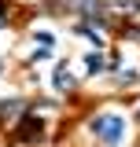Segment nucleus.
<instances>
[{"label": "nucleus", "mask_w": 140, "mask_h": 147, "mask_svg": "<svg viewBox=\"0 0 140 147\" xmlns=\"http://www.w3.org/2000/svg\"><path fill=\"white\" fill-rule=\"evenodd\" d=\"M88 129H92L103 144H122V136H125V121L118 114H100V118H92Z\"/></svg>", "instance_id": "f257e3e1"}, {"label": "nucleus", "mask_w": 140, "mask_h": 147, "mask_svg": "<svg viewBox=\"0 0 140 147\" xmlns=\"http://www.w3.org/2000/svg\"><path fill=\"white\" fill-rule=\"evenodd\" d=\"M41 118H22V125H18V140H22V144H37V140H41Z\"/></svg>", "instance_id": "f03ea898"}, {"label": "nucleus", "mask_w": 140, "mask_h": 147, "mask_svg": "<svg viewBox=\"0 0 140 147\" xmlns=\"http://www.w3.org/2000/svg\"><path fill=\"white\" fill-rule=\"evenodd\" d=\"M52 85H55L59 92H70V88H74V77H70V74L63 70V66H59V70L52 74Z\"/></svg>", "instance_id": "7ed1b4c3"}, {"label": "nucleus", "mask_w": 140, "mask_h": 147, "mask_svg": "<svg viewBox=\"0 0 140 147\" xmlns=\"http://www.w3.org/2000/svg\"><path fill=\"white\" fill-rule=\"evenodd\" d=\"M77 33L88 37V44H92V48H103V37L96 33V30H88V22H81V26H77Z\"/></svg>", "instance_id": "20e7f679"}, {"label": "nucleus", "mask_w": 140, "mask_h": 147, "mask_svg": "<svg viewBox=\"0 0 140 147\" xmlns=\"http://www.w3.org/2000/svg\"><path fill=\"white\" fill-rule=\"evenodd\" d=\"M103 66H107V63H103V55H85V70H88V74H100Z\"/></svg>", "instance_id": "39448f33"}, {"label": "nucleus", "mask_w": 140, "mask_h": 147, "mask_svg": "<svg viewBox=\"0 0 140 147\" xmlns=\"http://www.w3.org/2000/svg\"><path fill=\"white\" fill-rule=\"evenodd\" d=\"M7 22V4H0V26Z\"/></svg>", "instance_id": "423d86ee"}, {"label": "nucleus", "mask_w": 140, "mask_h": 147, "mask_svg": "<svg viewBox=\"0 0 140 147\" xmlns=\"http://www.w3.org/2000/svg\"><path fill=\"white\" fill-rule=\"evenodd\" d=\"M0 70H4V63H0Z\"/></svg>", "instance_id": "0eeeda50"}]
</instances>
